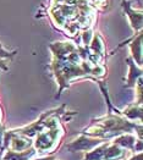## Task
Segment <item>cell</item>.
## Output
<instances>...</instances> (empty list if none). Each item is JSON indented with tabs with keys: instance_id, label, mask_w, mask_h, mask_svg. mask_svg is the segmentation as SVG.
Here are the masks:
<instances>
[{
	"instance_id": "obj_1",
	"label": "cell",
	"mask_w": 143,
	"mask_h": 160,
	"mask_svg": "<svg viewBox=\"0 0 143 160\" xmlns=\"http://www.w3.org/2000/svg\"><path fill=\"white\" fill-rule=\"evenodd\" d=\"M122 5H124V8L126 9V11L129 13V18H130L131 23H132V27H133V29L135 31H137V29H141V27H142V13H137L136 11H133L132 9H131L130 6V2H122Z\"/></svg>"
},
{
	"instance_id": "obj_2",
	"label": "cell",
	"mask_w": 143,
	"mask_h": 160,
	"mask_svg": "<svg viewBox=\"0 0 143 160\" xmlns=\"http://www.w3.org/2000/svg\"><path fill=\"white\" fill-rule=\"evenodd\" d=\"M15 53H9V52H6L3 47H1V44H0V56H3V58H10V56H13Z\"/></svg>"
},
{
	"instance_id": "obj_3",
	"label": "cell",
	"mask_w": 143,
	"mask_h": 160,
	"mask_svg": "<svg viewBox=\"0 0 143 160\" xmlns=\"http://www.w3.org/2000/svg\"><path fill=\"white\" fill-rule=\"evenodd\" d=\"M0 68H3V70H6V61H4V60H0Z\"/></svg>"
}]
</instances>
